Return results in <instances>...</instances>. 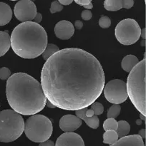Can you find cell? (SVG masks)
I'll use <instances>...</instances> for the list:
<instances>
[{"label": "cell", "instance_id": "cell-1", "mask_svg": "<svg viewBox=\"0 0 146 146\" xmlns=\"http://www.w3.org/2000/svg\"><path fill=\"white\" fill-rule=\"evenodd\" d=\"M105 76L100 61L84 50H59L46 61L41 85L46 98L57 108H87L101 95Z\"/></svg>", "mask_w": 146, "mask_h": 146}, {"label": "cell", "instance_id": "cell-17", "mask_svg": "<svg viewBox=\"0 0 146 146\" xmlns=\"http://www.w3.org/2000/svg\"><path fill=\"white\" fill-rule=\"evenodd\" d=\"M139 62V60L135 56L127 55L123 58L121 62L122 68L126 72H130L136 64Z\"/></svg>", "mask_w": 146, "mask_h": 146}, {"label": "cell", "instance_id": "cell-11", "mask_svg": "<svg viewBox=\"0 0 146 146\" xmlns=\"http://www.w3.org/2000/svg\"><path fill=\"white\" fill-rule=\"evenodd\" d=\"M56 36L60 39L67 40L71 38L74 33V25L71 22L62 20L57 23L54 27Z\"/></svg>", "mask_w": 146, "mask_h": 146}, {"label": "cell", "instance_id": "cell-40", "mask_svg": "<svg viewBox=\"0 0 146 146\" xmlns=\"http://www.w3.org/2000/svg\"><path fill=\"white\" fill-rule=\"evenodd\" d=\"M136 123H137V124H138V125L139 124H141V121H139V120H137V121H136Z\"/></svg>", "mask_w": 146, "mask_h": 146}, {"label": "cell", "instance_id": "cell-6", "mask_svg": "<svg viewBox=\"0 0 146 146\" xmlns=\"http://www.w3.org/2000/svg\"><path fill=\"white\" fill-rule=\"evenodd\" d=\"M52 131V123L43 115H32L24 123V131L26 136L34 143H40L49 140Z\"/></svg>", "mask_w": 146, "mask_h": 146}, {"label": "cell", "instance_id": "cell-4", "mask_svg": "<svg viewBox=\"0 0 146 146\" xmlns=\"http://www.w3.org/2000/svg\"><path fill=\"white\" fill-rule=\"evenodd\" d=\"M145 70V57L130 71L126 83L127 96L136 109L144 116L146 115Z\"/></svg>", "mask_w": 146, "mask_h": 146}, {"label": "cell", "instance_id": "cell-20", "mask_svg": "<svg viewBox=\"0 0 146 146\" xmlns=\"http://www.w3.org/2000/svg\"><path fill=\"white\" fill-rule=\"evenodd\" d=\"M118 135L117 132L113 130L106 131L103 134V143L108 145H112L115 143L118 140Z\"/></svg>", "mask_w": 146, "mask_h": 146}, {"label": "cell", "instance_id": "cell-12", "mask_svg": "<svg viewBox=\"0 0 146 146\" xmlns=\"http://www.w3.org/2000/svg\"><path fill=\"white\" fill-rule=\"evenodd\" d=\"M82 124V120L74 115H65L60 121V127L64 132H73Z\"/></svg>", "mask_w": 146, "mask_h": 146}, {"label": "cell", "instance_id": "cell-14", "mask_svg": "<svg viewBox=\"0 0 146 146\" xmlns=\"http://www.w3.org/2000/svg\"><path fill=\"white\" fill-rule=\"evenodd\" d=\"M87 109V108H84L82 109H79L75 111L76 116L80 118L81 120H83L90 128H93V129H97L100 125L99 118H97V115H95L92 117L86 116L85 112Z\"/></svg>", "mask_w": 146, "mask_h": 146}, {"label": "cell", "instance_id": "cell-26", "mask_svg": "<svg viewBox=\"0 0 146 146\" xmlns=\"http://www.w3.org/2000/svg\"><path fill=\"white\" fill-rule=\"evenodd\" d=\"M63 9V6L60 4L58 1H54L52 2L51 7H50V12L52 14H54L58 11H61Z\"/></svg>", "mask_w": 146, "mask_h": 146}, {"label": "cell", "instance_id": "cell-2", "mask_svg": "<svg viewBox=\"0 0 146 146\" xmlns=\"http://www.w3.org/2000/svg\"><path fill=\"white\" fill-rule=\"evenodd\" d=\"M6 95L12 110L20 115L38 113L47 104L41 84L25 73H16L7 79Z\"/></svg>", "mask_w": 146, "mask_h": 146}, {"label": "cell", "instance_id": "cell-29", "mask_svg": "<svg viewBox=\"0 0 146 146\" xmlns=\"http://www.w3.org/2000/svg\"><path fill=\"white\" fill-rule=\"evenodd\" d=\"M134 5V0H122V8L130 9Z\"/></svg>", "mask_w": 146, "mask_h": 146}, {"label": "cell", "instance_id": "cell-3", "mask_svg": "<svg viewBox=\"0 0 146 146\" xmlns=\"http://www.w3.org/2000/svg\"><path fill=\"white\" fill-rule=\"evenodd\" d=\"M14 52L23 58H34L42 55L47 45L45 29L34 21L17 25L10 36Z\"/></svg>", "mask_w": 146, "mask_h": 146}, {"label": "cell", "instance_id": "cell-5", "mask_svg": "<svg viewBox=\"0 0 146 146\" xmlns=\"http://www.w3.org/2000/svg\"><path fill=\"white\" fill-rule=\"evenodd\" d=\"M24 121L14 110L0 111V142L10 143L18 139L24 132Z\"/></svg>", "mask_w": 146, "mask_h": 146}, {"label": "cell", "instance_id": "cell-16", "mask_svg": "<svg viewBox=\"0 0 146 146\" xmlns=\"http://www.w3.org/2000/svg\"><path fill=\"white\" fill-rule=\"evenodd\" d=\"M11 39L8 31H0V57L3 56L9 50Z\"/></svg>", "mask_w": 146, "mask_h": 146}, {"label": "cell", "instance_id": "cell-23", "mask_svg": "<svg viewBox=\"0 0 146 146\" xmlns=\"http://www.w3.org/2000/svg\"><path fill=\"white\" fill-rule=\"evenodd\" d=\"M103 128H104V131L113 130V131H116L117 128V121L115 118H107L103 123Z\"/></svg>", "mask_w": 146, "mask_h": 146}, {"label": "cell", "instance_id": "cell-36", "mask_svg": "<svg viewBox=\"0 0 146 146\" xmlns=\"http://www.w3.org/2000/svg\"><path fill=\"white\" fill-rule=\"evenodd\" d=\"M138 135L141 137L142 138H145V129H142L139 131Z\"/></svg>", "mask_w": 146, "mask_h": 146}, {"label": "cell", "instance_id": "cell-8", "mask_svg": "<svg viewBox=\"0 0 146 146\" xmlns=\"http://www.w3.org/2000/svg\"><path fill=\"white\" fill-rule=\"evenodd\" d=\"M107 101L113 104H120L127 99L126 83L120 79L109 81L103 88Z\"/></svg>", "mask_w": 146, "mask_h": 146}, {"label": "cell", "instance_id": "cell-13", "mask_svg": "<svg viewBox=\"0 0 146 146\" xmlns=\"http://www.w3.org/2000/svg\"><path fill=\"white\" fill-rule=\"evenodd\" d=\"M110 146H145V144L139 135H130L120 138Z\"/></svg>", "mask_w": 146, "mask_h": 146}, {"label": "cell", "instance_id": "cell-21", "mask_svg": "<svg viewBox=\"0 0 146 146\" xmlns=\"http://www.w3.org/2000/svg\"><path fill=\"white\" fill-rule=\"evenodd\" d=\"M60 49H59L57 46L54 45V44H47L45 49H44V51H43V53L42 54L44 60L47 61V60L51 56H52L53 54H55V53L57 52V51H58Z\"/></svg>", "mask_w": 146, "mask_h": 146}, {"label": "cell", "instance_id": "cell-18", "mask_svg": "<svg viewBox=\"0 0 146 146\" xmlns=\"http://www.w3.org/2000/svg\"><path fill=\"white\" fill-rule=\"evenodd\" d=\"M130 131V125L127 121H120L117 122V128L116 130L118 138H123L128 135Z\"/></svg>", "mask_w": 146, "mask_h": 146}, {"label": "cell", "instance_id": "cell-31", "mask_svg": "<svg viewBox=\"0 0 146 146\" xmlns=\"http://www.w3.org/2000/svg\"><path fill=\"white\" fill-rule=\"evenodd\" d=\"M39 146H55V144H54V142H52V141L47 140V141H44V142L40 143Z\"/></svg>", "mask_w": 146, "mask_h": 146}, {"label": "cell", "instance_id": "cell-41", "mask_svg": "<svg viewBox=\"0 0 146 146\" xmlns=\"http://www.w3.org/2000/svg\"><path fill=\"white\" fill-rule=\"evenodd\" d=\"M30 1H35V0H30Z\"/></svg>", "mask_w": 146, "mask_h": 146}, {"label": "cell", "instance_id": "cell-33", "mask_svg": "<svg viewBox=\"0 0 146 146\" xmlns=\"http://www.w3.org/2000/svg\"><path fill=\"white\" fill-rule=\"evenodd\" d=\"M83 27V23L80 20H77L74 22V27H75L77 29H81Z\"/></svg>", "mask_w": 146, "mask_h": 146}, {"label": "cell", "instance_id": "cell-37", "mask_svg": "<svg viewBox=\"0 0 146 146\" xmlns=\"http://www.w3.org/2000/svg\"><path fill=\"white\" fill-rule=\"evenodd\" d=\"M140 36L143 38V40H145V28L141 29V32H140Z\"/></svg>", "mask_w": 146, "mask_h": 146}, {"label": "cell", "instance_id": "cell-34", "mask_svg": "<svg viewBox=\"0 0 146 146\" xmlns=\"http://www.w3.org/2000/svg\"><path fill=\"white\" fill-rule=\"evenodd\" d=\"M58 1L62 5H69L72 2L73 0H58Z\"/></svg>", "mask_w": 146, "mask_h": 146}, {"label": "cell", "instance_id": "cell-15", "mask_svg": "<svg viewBox=\"0 0 146 146\" xmlns=\"http://www.w3.org/2000/svg\"><path fill=\"white\" fill-rule=\"evenodd\" d=\"M12 17V11L9 6L4 2H0V27L8 24Z\"/></svg>", "mask_w": 146, "mask_h": 146}, {"label": "cell", "instance_id": "cell-19", "mask_svg": "<svg viewBox=\"0 0 146 146\" xmlns=\"http://www.w3.org/2000/svg\"><path fill=\"white\" fill-rule=\"evenodd\" d=\"M104 7L107 11H118L122 9V0H104Z\"/></svg>", "mask_w": 146, "mask_h": 146}, {"label": "cell", "instance_id": "cell-25", "mask_svg": "<svg viewBox=\"0 0 146 146\" xmlns=\"http://www.w3.org/2000/svg\"><path fill=\"white\" fill-rule=\"evenodd\" d=\"M111 24V20L108 17L103 16L99 20V25L102 29H107L110 27Z\"/></svg>", "mask_w": 146, "mask_h": 146}, {"label": "cell", "instance_id": "cell-38", "mask_svg": "<svg viewBox=\"0 0 146 146\" xmlns=\"http://www.w3.org/2000/svg\"><path fill=\"white\" fill-rule=\"evenodd\" d=\"M47 106H48L49 108H55V106H54V105H52V104L50 102V101H49V102H47Z\"/></svg>", "mask_w": 146, "mask_h": 146}, {"label": "cell", "instance_id": "cell-39", "mask_svg": "<svg viewBox=\"0 0 146 146\" xmlns=\"http://www.w3.org/2000/svg\"><path fill=\"white\" fill-rule=\"evenodd\" d=\"M140 118H141L142 120H145V116H144V115H142V114H140Z\"/></svg>", "mask_w": 146, "mask_h": 146}, {"label": "cell", "instance_id": "cell-7", "mask_svg": "<svg viewBox=\"0 0 146 146\" xmlns=\"http://www.w3.org/2000/svg\"><path fill=\"white\" fill-rule=\"evenodd\" d=\"M141 29L138 23L133 19H125L118 23L115 29L117 41L123 45H132L138 41Z\"/></svg>", "mask_w": 146, "mask_h": 146}, {"label": "cell", "instance_id": "cell-42", "mask_svg": "<svg viewBox=\"0 0 146 146\" xmlns=\"http://www.w3.org/2000/svg\"><path fill=\"white\" fill-rule=\"evenodd\" d=\"M10 1H17V0H10Z\"/></svg>", "mask_w": 146, "mask_h": 146}, {"label": "cell", "instance_id": "cell-27", "mask_svg": "<svg viewBox=\"0 0 146 146\" xmlns=\"http://www.w3.org/2000/svg\"><path fill=\"white\" fill-rule=\"evenodd\" d=\"M11 76V71L7 67H2L0 68V79L7 80Z\"/></svg>", "mask_w": 146, "mask_h": 146}, {"label": "cell", "instance_id": "cell-30", "mask_svg": "<svg viewBox=\"0 0 146 146\" xmlns=\"http://www.w3.org/2000/svg\"><path fill=\"white\" fill-rule=\"evenodd\" d=\"M81 17L84 20H85V21H88V20H90V19L92 18V14L91 11H89L88 9L84 10V11H82V12Z\"/></svg>", "mask_w": 146, "mask_h": 146}, {"label": "cell", "instance_id": "cell-24", "mask_svg": "<svg viewBox=\"0 0 146 146\" xmlns=\"http://www.w3.org/2000/svg\"><path fill=\"white\" fill-rule=\"evenodd\" d=\"M91 106H90V108L94 112V114L95 115H101L102 113L104 111V107L101 104L98 102H94L93 104H92Z\"/></svg>", "mask_w": 146, "mask_h": 146}, {"label": "cell", "instance_id": "cell-32", "mask_svg": "<svg viewBox=\"0 0 146 146\" xmlns=\"http://www.w3.org/2000/svg\"><path fill=\"white\" fill-rule=\"evenodd\" d=\"M42 14H40V13L37 12L35 17H34V18L33 19V21H34V22H36L37 23V24H39V23L42 21Z\"/></svg>", "mask_w": 146, "mask_h": 146}, {"label": "cell", "instance_id": "cell-22", "mask_svg": "<svg viewBox=\"0 0 146 146\" xmlns=\"http://www.w3.org/2000/svg\"><path fill=\"white\" fill-rule=\"evenodd\" d=\"M120 111H121V107H120V104H113L107 111V118H116L120 115Z\"/></svg>", "mask_w": 146, "mask_h": 146}, {"label": "cell", "instance_id": "cell-9", "mask_svg": "<svg viewBox=\"0 0 146 146\" xmlns=\"http://www.w3.org/2000/svg\"><path fill=\"white\" fill-rule=\"evenodd\" d=\"M14 13L19 21H31L37 14V7L30 0H19L14 7Z\"/></svg>", "mask_w": 146, "mask_h": 146}, {"label": "cell", "instance_id": "cell-35", "mask_svg": "<svg viewBox=\"0 0 146 146\" xmlns=\"http://www.w3.org/2000/svg\"><path fill=\"white\" fill-rule=\"evenodd\" d=\"M85 115L87 117H92L93 116V115H94V114L91 108H90V109H87V111H86L85 112Z\"/></svg>", "mask_w": 146, "mask_h": 146}, {"label": "cell", "instance_id": "cell-28", "mask_svg": "<svg viewBox=\"0 0 146 146\" xmlns=\"http://www.w3.org/2000/svg\"><path fill=\"white\" fill-rule=\"evenodd\" d=\"M77 4L82 6L87 9H90L92 8L93 5L92 4V0H74Z\"/></svg>", "mask_w": 146, "mask_h": 146}, {"label": "cell", "instance_id": "cell-10", "mask_svg": "<svg viewBox=\"0 0 146 146\" xmlns=\"http://www.w3.org/2000/svg\"><path fill=\"white\" fill-rule=\"evenodd\" d=\"M55 146H84V143L79 134L65 132L57 138Z\"/></svg>", "mask_w": 146, "mask_h": 146}]
</instances>
